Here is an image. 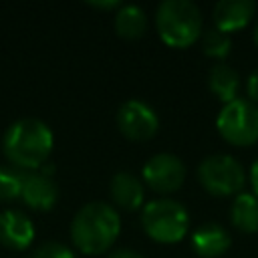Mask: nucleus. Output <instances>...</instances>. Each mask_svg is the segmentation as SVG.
I'll return each instance as SVG.
<instances>
[{
    "mask_svg": "<svg viewBox=\"0 0 258 258\" xmlns=\"http://www.w3.org/2000/svg\"><path fill=\"white\" fill-rule=\"evenodd\" d=\"M256 4L252 0H220L212 10V18L216 28L230 34L232 30L244 28L252 20Z\"/></svg>",
    "mask_w": 258,
    "mask_h": 258,
    "instance_id": "obj_11",
    "label": "nucleus"
},
{
    "mask_svg": "<svg viewBox=\"0 0 258 258\" xmlns=\"http://www.w3.org/2000/svg\"><path fill=\"white\" fill-rule=\"evenodd\" d=\"M117 125L125 137L141 141V139H149L157 131L159 119L157 113L147 103L139 99H129L117 111Z\"/></svg>",
    "mask_w": 258,
    "mask_h": 258,
    "instance_id": "obj_8",
    "label": "nucleus"
},
{
    "mask_svg": "<svg viewBox=\"0 0 258 258\" xmlns=\"http://www.w3.org/2000/svg\"><path fill=\"white\" fill-rule=\"evenodd\" d=\"M109 258H143L137 250H131V248H117L111 252Z\"/></svg>",
    "mask_w": 258,
    "mask_h": 258,
    "instance_id": "obj_21",
    "label": "nucleus"
},
{
    "mask_svg": "<svg viewBox=\"0 0 258 258\" xmlns=\"http://www.w3.org/2000/svg\"><path fill=\"white\" fill-rule=\"evenodd\" d=\"M34 240L32 220L20 210H6L0 214V244L12 250H24Z\"/></svg>",
    "mask_w": 258,
    "mask_h": 258,
    "instance_id": "obj_10",
    "label": "nucleus"
},
{
    "mask_svg": "<svg viewBox=\"0 0 258 258\" xmlns=\"http://www.w3.org/2000/svg\"><path fill=\"white\" fill-rule=\"evenodd\" d=\"M230 220L232 226L240 232L252 234L258 230V196L252 191H240L236 194L232 208H230Z\"/></svg>",
    "mask_w": 258,
    "mask_h": 258,
    "instance_id": "obj_15",
    "label": "nucleus"
},
{
    "mask_svg": "<svg viewBox=\"0 0 258 258\" xmlns=\"http://www.w3.org/2000/svg\"><path fill=\"white\" fill-rule=\"evenodd\" d=\"M208 85L210 91L224 103H230L238 99L240 89V75L238 71L228 62H216L208 73Z\"/></svg>",
    "mask_w": 258,
    "mask_h": 258,
    "instance_id": "obj_14",
    "label": "nucleus"
},
{
    "mask_svg": "<svg viewBox=\"0 0 258 258\" xmlns=\"http://www.w3.org/2000/svg\"><path fill=\"white\" fill-rule=\"evenodd\" d=\"M200 183L214 196L240 194L246 183L244 165L230 153H212L198 165Z\"/></svg>",
    "mask_w": 258,
    "mask_h": 258,
    "instance_id": "obj_5",
    "label": "nucleus"
},
{
    "mask_svg": "<svg viewBox=\"0 0 258 258\" xmlns=\"http://www.w3.org/2000/svg\"><path fill=\"white\" fill-rule=\"evenodd\" d=\"M32 258H75V256L71 248H67L60 242H44L32 252Z\"/></svg>",
    "mask_w": 258,
    "mask_h": 258,
    "instance_id": "obj_19",
    "label": "nucleus"
},
{
    "mask_svg": "<svg viewBox=\"0 0 258 258\" xmlns=\"http://www.w3.org/2000/svg\"><path fill=\"white\" fill-rule=\"evenodd\" d=\"M157 32L169 46H189L202 34V10L191 0H163L155 10Z\"/></svg>",
    "mask_w": 258,
    "mask_h": 258,
    "instance_id": "obj_3",
    "label": "nucleus"
},
{
    "mask_svg": "<svg viewBox=\"0 0 258 258\" xmlns=\"http://www.w3.org/2000/svg\"><path fill=\"white\" fill-rule=\"evenodd\" d=\"M20 187H22V173L8 167H0V200L6 202L18 198Z\"/></svg>",
    "mask_w": 258,
    "mask_h": 258,
    "instance_id": "obj_18",
    "label": "nucleus"
},
{
    "mask_svg": "<svg viewBox=\"0 0 258 258\" xmlns=\"http://www.w3.org/2000/svg\"><path fill=\"white\" fill-rule=\"evenodd\" d=\"M141 224L149 238L171 244L187 234L189 216L181 202L171 198H155L141 210Z\"/></svg>",
    "mask_w": 258,
    "mask_h": 258,
    "instance_id": "obj_4",
    "label": "nucleus"
},
{
    "mask_svg": "<svg viewBox=\"0 0 258 258\" xmlns=\"http://www.w3.org/2000/svg\"><path fill=\"white\" fill-rule=\"evenodd\" d=\"M147 26L145 10L137 4H121L115 14V30L125 38H137Z\"/></svg>",
    "mask_w": 258,
    "mask_h": 258,
    "instance_id": "obj_16",
    "label": "nucleus"
},
{
    "mask_svg": "<svg viewBox=\"0 0 258 258\" xmlns=\"http://www.w3.org/2000/svg\"><path fill=\"white\" fill-rule=\"evenodd\" d=\"M20 198L36 210H50L58 200V187L52 177L40 171H24L22 173V187Z\"/></svg>",
    "mask_w": 258,
    "mask_h": 258,
    "instance_id": "obj_9",
    "label": "nucleus"
},
{
    "mask_svg": "<svg viewBox=\"0 0 258 258\" xmlns=\"http://www.w3.org/2000/svg\"><path fill=\"white\" fill-rule=\"evenodd\" d=\"M141 175H143V181L153 191L169 194V191H175L183 183L185 165L173 153H155L145 161Z\"/></svg>",
    "mask_w": 258,
    "mask_h": 258,
    "instance_id": "obj_7",
    "label": "nucleus"
},
{
    "mask_svg": "<svg viewBox=\"0 0 258 258\" xmlns=\"http://www.w3.org/2000/svg\"><path fill=\"white\" fill-rule=\"evenodd\" d=\"M220 135L234 145H250L258 141V105L250 99H234L224 103L216 119Z\"/></svg>",
    "mask_w": 258,
    "mask_h": 258,
    "instance_id": "obj_6",
    "label": "nucleus"
},
{
    "mask_svg": "<svg viewBox=\"0 0 258 258\" xmlns=\"http://www.w3.org/2000/svg\"><path fill=\"white\" fill-rule=\"evenodd\" d=\"M202 48L208 56L224 58L232 48V38L228 32L212 26V28L204 30V34H202Z\"/></svg>",
    "mask_w": 258,
    "mask_h": 258,
    "instance_id": "obj_17",
    "label": "nucleus"
},
{
    "mask_svg": "<svg viewBox=\"0 0 258 258\" xmlns=\"http://www.w3.org/2000/svg\"><path fill=\"white\" fill-rule=\"evenodd\" d=\"M250 185H252V194L258 196V157L254 159V163L250 167Z\"/></svg>",
    "mask_w": 258,
    "mask_h": 258,
    "instance_id": "obj_22",
    "label": "nucleus"
},
{
    "mask_svg": "<svg viewBox=\"0 0 258 258\" xmlns=\"http://www.w3.org/2000/svg\"><path fill=\"white\" fill-rule=\"evenodd\" d=\"M252 36H254V42L258 44V22H256V26H254V32H252Z\"/></svg>",
    "mask_w": 258,
    "mask_h": 258,
    "instance_id": "obj_24",
    "label": "nucleus"
},
{
    "mask_svg": "<svg viewBox=\"0 0 258 258\" xmlns=\"http://www.w3.org/2000/svg\"><path fill=\"white\" fill-rule=\"evenodd\" d=\"M230 232L216 222H206L191 234V248L202 258H218L230 248Z\"/></svg>",
    "mask_w": 258,
    "mask_h": 258,
    "instance_id": "obj_12",
    "label": "nucleus"
},
{
    "mask_svg": "<svg viewBox=\"0 0 258 258\" xmlns=\"http://www.w3.org/2000/svg\"><path fill=\"white\" fill-rule=\"evenodd\" d=\"M246 93H248V99L258 105V67L246 79Z\"/></svg>",
    "mask_w": 258,
    "mask_h": 258,
    "instance_id": "obj_20",
    "label": "nucleus"
},
{
    "mask_svg": "<svg viewBox=\"0 0 258 258\" xmlns=\"http://www.w3.org/2000/svg\"><path fill=\"white\" fill-rule=\"evenodd\" d=\"M111 198L123 210H137L143 204V181L131 171H119L111 179Z\"/></svg>",
    "mask_w": 258,
    "mask_h": 258,
    "instance_id": "obj_13",
    "label": "nucleus"
},
{
    "mask_svg": "<svg viewBox=\"0 0 258 258\" xmlns=\"http://www.w3.org/2000/svg\"><path fill=\"white\" fill-rule=\"evenodd\" d=\"M91 6H97V8H119V0H91L89 2Z\"/></svg>",
    "mask_w": 258,
    "mask_h": 258,
    "instance_id": "obj_23",
    "label": "nucleus"
},
{
    "mask_svg": "<svg viewBox=\"0 0 258 258\" xmlns=\"http://www.w3.org/2000/svg\"><path fill=\"white\" fill-rule=\"evenodd\" d=\"M121 230V218L117 210L105 202L85 204L71 222V238L75 246L85 254L105 252Z\"/></svg>",
    "mask_w": 258,
    "mask_h": 258,
    "instance_id": "obj_2",
    "label": "nucleus"
},
{
    "mask_svg": "<svg viewBox=\"0 0 258 258\" xmlns=\"http://www.w3.org/2000/svg\"><path fill=\"white\" fill-rule=\"evenodd\" d=\"M50 149L52 131L40 119H18L10 123L2 135V151L6 159L26 171L38 169L48 159Z\"/></svg>",
    "mask_w": 258,
    "mask_h": 258,
    "instance_id": "obj_1",
    "label": "nucleus"
}]
</instances>
